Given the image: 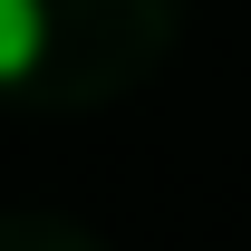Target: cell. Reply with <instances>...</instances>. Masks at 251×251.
I'll use <instances>...</instances> for the list:
<instances>
[{
	"label": "cell",
	"mask_w": 251,
	"mask_h": 251,
	"mask_svg": "<svg viewBox=\"0 0 251 251\" xmlns=\"http://www.w3.org/2000/svg\"><path fill=\"white\" fill-rule=\"evenodd\" d=\"M49 58V10L39 0H0V87H20Z\"/></svg>",
	"instance_id": "6da1fadb"
}]
</instances>
